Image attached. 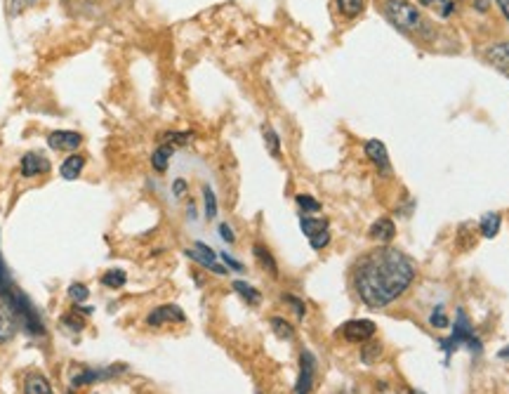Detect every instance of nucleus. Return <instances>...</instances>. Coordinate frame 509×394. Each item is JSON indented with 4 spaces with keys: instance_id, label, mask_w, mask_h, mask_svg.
<instances>
[{
    "instance_id": "nucleus-1",
    "label": "nucleus",
    "mask_w": 509,
    "mask_h": 394,
    "mask_svg": "<svg viewBox=\"0 0 509 394\" xmlns=\"http://www.w3.org/2000/svg\"><path fill=\"white\" fill-rule=\"evenodd\" d=\"M418 276V264L404 250L379 246L365 253L354 267V291L372 310L396 303Z\"/></svg>"
},
{
    "instance_id": "nucleus-2",
    "label": "nucleus",
    "mask_w": 509,
    "mask_h": 394,
    "mask_svg": "<svg viewBox=\"0 0 509 394\" xmlns=\"http://www.w3.org/2000/svg\"><path fill=\"white\" fill-rule=\"evenodd\" d=\"M0 305H5L7 310L12 312V317L17 319L19 328H24L28 335H33V338H40V335H45V324H42L38 310H35L33 303L28 300V296L21 288H14L12 296L7 298L5 303H0Z\"/></svg>"
},
{
    "instance_id": "nucleus-3",
    "label": "nucleus",
    "mask_w": 509,
    "mask_h": 394,
    "mask_svg": "<svg viewBox=\"0 0 509 394\" xmlns=\"http://www.w3.org/2000/svg\"><path fill=\"white\" fill-rule=\"evenodd\" d=\"M460 347H467L471 354H481L484 352V342L476 338L474 333V326H471L469 317L464 314V310H457V317H455V326H453V333H450V338L441 340V349L443 354H446V364L450 359V354L457 352Z\"/></svg>"
},
{
    "instance_id": "nucleus-4",
    "label": "nucleus",
    "mask_w": 509,
    "mask_h": 394,
    "mask_svg": "<svg viewBox=\"0 0 509 394\" xmlns=\"http://www.w3.org/2000/svg\"><path fill=\"white\" fill-rule=\"evenodd\" d=\"M384 17L406 33H415L425 26V21H422V12L413 3H408V0H387L384 3Z\"/></svg>"
},
{
    "instance_id": "nucleus-5",
    "label": "nucleus",
    "mask_w": 509,
    "mask_h": 394,
    "mask_svg": "<svg viewBox=\"0 0 509 394\" xmlns=\"http://www.w3.org/2000/svg\"><path fill=\"white\" fill-rule=\"evenodd\" d=\"M316 368L319 361L309 349L299 352V371H297V381H295V394H311L314 385H316Z\"/></svg>"
},
{
    "instance_id": "nucleus-6",
    "label": "nucleus",
    "mask_w": 509,
    "mask_h": 394,
    "mask_svg": "<svg viewBox=\"0 0 509 394\" xmlns=\"http://www.w3.org/2000/svg\"><path fill=\"white\" fill-rule=\"evenodd\" d=\"M184 255L189 257V260L198 262L203 269H210L212 274H217V276H227L229 274V269L224 267V264L217 262L219 253H215V250L210 246H205L203 241H196V243H193V248H186Z\"/></svg>"
},
{
    "instance_id": "nucleus-7",
    "label": "nucleus",
    "mask_w": 509,
    "mask_h": 394,
    "mask_svg": "<svg viewBox=\"0 0 509 394\" xmlns=\"http://www.w3.org/2000/svg\"><path fill=\"white\" fill-rule=\"evenodd\" d=\"M377 326L372 324L370 319H351L347 324L340 326V333L342 338L347 342H356V345H363V342H368L372 335H375Z\"/></svg>"
},
{
    "instance_id": "nucleus-8",
    "label": "nucleus",
    "mask_w": 509,
    "mask_h": 394,
    "mask_svg": "<svg viewBox=\"0 0 509 394\" xmlns=\"http://www.w3.org/2000/svg\"><path fill=\"white\" fill-rule=\"evenodd\" d=\"M184 321H186V314L182 312V307L177 305H161L149 312L147 317V324L154 328L166 326V324H184Z\"/></svg>"
},
{
    "instance_id": "nucleus-9",
    "label": "nucleus",
    "mask_w": 509,
    "mask_h": 394,
    "mask_svg": "<svg viewBox=\"0 0 509 394\" xmlns=\"http://www.w3.org/2000/svg\"><path fill=\"white\" fill-rule=\"evenodd\" d=\"M83 145V135L81 133H71V130H55L47 135V147L52 152H67L74 154L78 147Z\"/></svg>"
},
{
    "instance_id": "nucleus-10",
    "label": "nucleus",
    "mask_w": 509,
    "mask_h": 394,
    "mask_svg": "<svg viewBox=\"0 0 509 394\" xmlns=\"http://www.w3.org/2000/svg\"><path fill=\"white\" fill-rule=\"evenodd\" d=\"M486 62L491 67H496L500 74L509 78V40L498 43V45H491L486 50Z\"/></svg>"
},
{
    "instance_id": "nucleus-11",
    "label": "nucleus",
    "mask_w": 509,
    "mask_h": 394,
    "mask_svg": "<svg viewBox=\"0 0 509 394\" xmlns=\"http://www.w3.org/2000/svg\"><path fill=\"white\" fill-rule=\"evenodd\" d=\"M368 236L372 241H377L379 246H389L391 239L396 236V227L389 218H377L368 229Z\"/></svg>"
},
{
    "instance_id": "nucleus-12",
    "label": "nucleus",
    "mask_w": 509,
    "mask_h": 394,
    "mask_svg": "<svg viewBox=\"0 0 509 394\" xmlns=\"http://www.w3.org/2000/svg\"><path fill=\"white\" fill-rule=\"evenodd\" d=\"M52 166H50V161L45 156L40 154H26L24 159H21V175L24 177H38V175H47Z\"/></svg>"
},
{
    "instance_id": "nucleus-13",
    "label": "nucleus",
    "mask_w": 509,
    "mask_h": 394,
    "mask_svg": "<svg viewBox=\"0 0 509 394\" xmlns=\"http://www.w3.org/2000/svg\"><path fill=\"white\" fill-rule=\"evenodd\" d=\"M125 371V366H111V368H95V371H85V373L74 378V388H81V385H92L99 381H109L113 376H120Z\"/></svg>"
},
{
    "instance_id": "nucleus-14",
    "label": "nucleus",
    "mask_w": 509,
    "mask_h": 394,
    "mask_svg": "<svg viewBox=\"0 0 509 394\" xmlns=\"http://www.w3.org/2000/svg\"><path fill=\"white\" fill-rule=\"evenodd\" d=\"M365 156L375 163V166L382 170V173H389V154H387V147L379 140H368L365 142Z\"/></svg>"
},
{
    "instance_id": "nucleus-15",
    "label": "nucleus",
    "mask_w": 509,
    "mask_h": 394,
    "mask_svg": "<svg viewBox=\"0 0 509 394\" xmlns=\"http://www.w3.org/2000/svg\"><path fill=\"white\" fill-rule=\"evenodd\" d=\"M83 168H85V156H81V154H69L67 159H64L62 166H59V175H62V180L74 182V180H78V177H81Z\"/></svg>"
},
{
    "instance_id": "nucleus-16",
    "label": "nucleus",
    "mask_w": 509,
    "mask_h": 394,
    "mask_svg": "<svg viewBox=\"0 0 509 394\" xmlns=\"http://www.w3.org/2000/svg\"><path fill=\"white\" fill-rule=\"evenodd\" d=\"M19 331L17 319L12 317V312L7 310L5 305H0V345H7V342L14 340V335Z\"/></svg>"
},
{
    "instance_id": "nucleus-17",
    "label": "nucleus",
    "mask_w": 509,
    "mask_h": 394,
    "mask_svg": "<svg viewBox=\"0 0 509 394\" xmlns=\"http://www.w3.org/2000/svg\"><path fill=\"white\" fill-rule=\"evenodd\" d=\"M24 394H55V390L40 371H31L24 378Z\"/></svg>"
},
{
    "instance_id": "nucleus-18",
    "label": "nucleus",
    "mask_w": 509,
    "mask_h": 394,
    "mask_svg": "<svg viewBox=\"0 0 509 394\" xmlns=\"http://www.w3.org/2000/svg\"><path fill=\"white\" fill-rule=\"evenodd\" d=\"M253 255H255V260L260 262L271 276H274V278L278 276V264H276V260H274V255L269 253L267 246H262V243H255V246H253Z\"/></svg>"
},
{
    "instance_id": "nucleus-19",
    "label": "nucleus",
    "mask_w": 509,
    "mask_h": 394,
    "mask_svg": "<svg viewBox=\"0 0 509 394\" xmlns=\"http://www.w3.org/2000/svg\"><path fill=\"white\" fill-rule=\"evenodd\" d=\"M299 229L304 232L307 239H311V236L326 232V229H328V220H326V218H309V215L302 213V218H299Z\"/></svg>"
},
{
    "instance_id": "nucleus-20",
    "label": "nucleus",
    "mask_w": 509,
    "mask_h": 394,
    "mask_svg": "<svg viewBox=\"0 0 509 394\" xmlns=\"http://www.w3.org/2000/svg\"><path fill=\"white\" fill-rule=\"evenodd\" d=\"M420 3L425 7H429V10L436 14V17L448 19L450 14L457 10V3H460V0H420Z\"/></svg>"
},
{
    "instance_id": "nucleus-21",
    "label": "nucleus",
    "mask_w": 509,
    "mask_h": 394,
    "mask_svg": "<svg viewBox=\"0 0 509 394\" xmlns=\"http://www.w3.org/2000/svg\"><path fill=\"white\" fill-rule=\"evenodd\" d=\"M500 225H503V218H500L498 213H488V215H484L481 222H479V229H481L484 239H496L500 232Z\"/></svg>"
},
{
    "instance_id": "nucleus-22",
    "label": "nucleus",
    "mask_w": 509,
    "mask_h": 394,
    "mask_svg": "<svg viewBox=\"0 0 509 394\" xmlns=\"http://www.w3.org/2000/svg\"><path fill=\"white\" fill-rule=\"evenodd\" d=\"M172 152H175V149H172L170 145H161V147L151 154V168L156 170V173H166L168 166H170Z\"/></svg>"
},
{
    "instance_id": "nucleus-23",
    "label": "nucleus",
    "mask_w": 509,
    "mask_h": 394,
    "mask_svg": "<svg viewBox=\"0 0 509 394\" xmlns=\"http://www.w3.org/2000/svg\"><path fill=\"white\" fill-rule=\"evenodd\" d=\"M231 288L236 291V293H239V296L243 298V300H246V303L248 305H260L262 303V293L260 291H257L255 288V286H250L248 281H234L231 283Z\"/></svg>"
},
{
    "instance_id": "nucleus-24",
    "label": "nucleus",
    "mask_w": 509,
    "mask_h": 394,
    "mask_svg": "<svg viewBox=\"0 0 509 394\" xmlns=\"http://www.w3.org/2000/svg\"><path fill=\"white\" fill-rule=\"evenodd\" d=\"M14 281H12V276H10V269H7V264L3 260V253H0V303H5L7 298L14 293Z\"/></svg>"
},
{
    "instance_id": "nucleus-25",
    "label": "nucleus",
    "mask_w": 509,
    "mask_h": 394,
    "mask_svg": "<svg viewBox=\"0 0 509 394\" xmlns=\"http://www.w3.org/2000/svg\"><path fill=\"white\" fill-rule=\"evenodd\" d=\"M269 324L281 340H292V335H295V328H292V324H288L283 317H271Z\"/></svg>"
},
{
    "instance_id": "nucleus-26",
    "label": "nucleus",
    "mask_w": 509,
    "mask_h": 394,
    "mask_svg": "<svg viewBox=\"0 0 509 394\" xmlns=\"http://www.w3.org/2000/svg\"><path fill=\"white\" fill-rule=\"evenodd\" d=\"M203 206H205V220L217 218V196H215L210 184H205L203 187Z\"/></svg>"
},
{
    "instance_id": "nucleus-27",
    "label": "nucleus",
    "mask_w": 509,
    "mask_h": 394,
    "mask_svg": "<svg viewBox=\"0 0 509 394\" xmlns=\"http://www.w3.org/2000/svg\"><path fill=\"white\" fill-rule=\"evenodd\" d=\"M125 281H127V276H125L123 269H109V271H106V274L102 276V283L109 286V288H123Z\"/></svg>"
},
{
    "instance_id": "nucleus-28",
    "label": "nucleus",
    "mask_w": 509,
    "mask_h": 394,
    "mask_svg": "<svg viewBox=\"0 0 509 394\" xmlns=\"http://www.w3.org/2000/svg\"><path fill=\"white\" fill-rule=\"evenodd\" d=\"M262 133H264V140H267L269 154L274 156V159H278V156H281V140H278V135L274 133V128L264 125V128H262Z\"/></svg>"
},
{
    "instance_id": "nucleus-29",
    "label": "nucleus",
    "mask_w": 509,
    "mask_h": 394,
    "mask_svg": "<svg viewBox=\"0 0 509 394\" xmlns=\"http://www.w3.org/2000/svg\"><path fill=\"white\" fill-rule=\"evenodd\" d=\"M338 7L344 17H358L363 12V0H338Z\"/></svg>"
},
{
    "instance_id": "nucleus-30",
    "label": "nucleus",
    "mask_w": 509,
    "mask_h": 394,
    "mask_svg": "<svg viewBox=\"0 0 509 394\" xmlns=\"http://www.w3.org/2000/svg\"><path fill=\"white\" fill-rule=\"evenodd\" d=\"M295 203L302 208V213L304 215H309V213H319L321 210V203L314 196H309V194H297L295 196Z\"/></svg>"
},
{
    "instance_id": "nucleus-31",
    "label": "nucleus",
    "mask_w": 509,
    "mask_h": 394,
    "mask_svg": "<svg viewBox=\"0 0 509 394\" xmlns=\"http://www.w3.org/2000/svg\"><path fill=\"white\" fill-rule=\"evenodd\" d=\"M69 298L74 300V303H85V300L90 298V288L85 283H71L69 286Z\"/></svg>"
},
{
    "instance_id": "nucleus-32",
    "label": "nucleus",
    "mask_w": 509,
    "mask_h": 394,
    "mask_svg": "<svg viewBox=\"0 0 509 394\" xmlns=\"http://www.w3.org/2000/svg\"><path fill=\"white\" fill-rule=\"evenodd\" d=\"M283 303L292 307V312L297 314V319H304V314H307V305L302 303V300L295 298V296H290V293H283Z\"/></svg>"
},
{
    "instance_id": "nucleus-33",
    "label": "nucleus",
    "mask_w": 509,
    "mask_h": 394,
    "mask_svg": "<svg viewBox=\"0 0 509 394\" xmlns=\"http://www.w3.org/2000/svg\"><path fill=\"white\" fill-rule=\"evenodd\" d=\"M429 324L432 328H448V317L443 312V307H436V310L429 314Z\"/></svg>"
},
{
    "instance_id": "nucleus-34",
    "label": "nucleus",
    "mask_w": 509,
    "mask_h": 394,
    "mask_svg": "<svg viewBox=\"0 0 509 394\" xmlns=\"http://www.w3.org/2000/svg\"><path fill=\"white\" fill-rule=\"evenodd\" d=\"M193 137L191 133H168L166 137H163V145H186Z\"/></svg>"
},
{
    "instance_id": "nucleus-35",
    "label": "nucleus",
    "mask_w": 509,
    "mask_h": 394,
    "mask_svg": "<svg viewBox=\"0 0 509 394\" xmlns=\"http://www.w3.org/2000/svg\"><path fill=\"white\" fill-rule=\"evenodd\" d=\"M328 243H331V229H326V232H321V234L311 236V239H309V246L314 250H324Z\"/></svg>"
},
{
    "instance_id": "nucleus-36",
    "label": "nucleus",
    "mask_w": 509,
    "mask_h": 394,
    "mask_svg": "<svg viewBox=\"0 0 509 394\" xmlns=\"http://www.w3.org/2000/svg\"><path fill=\"white\" fill-rule=\"evenodd\" d=\"M379 354H382V347H379V345H365V347L361 349L363 364H372V359H375V356H379Z\"/></svg>"
},
{
    "instance_id": "nucleus-37",
    "label": "nucleus",
    "mask_w": 509,
    "mask_h": 394,
    "mask_svg": "<svg viewBox=\"0 0 509 394\" xmlns=\"http://www.w3.org/2000/svg\"><path fill=\"white\" fill-rule=\"evenodd\" d=\"M33 3H35V0H10V12L19 14V12H24L26 7H31Z\"/></svg>"
},
{
    "instance_id": "nucleus-38",
    "label": "nucleus",
    "mask_w": 509,
    "mask_h": 394,
    "mask_svg": "<svg viewBox=\"0 0 509 394\" xmlns=\"http://www.w3.org/2000/svg\"><path fill=\"white\" fill-rule=\"evenodd\" d=\"M186 189H189V184H186V180H182V177H177V180L172 182V194L177 198H182L186 194Z\"/></svg>"
},
{
    "instance_id": "nucleus-39",
    "label": "nucleus",
    "mask_w": 509,
    "mask_h": 394,
    "mask_svg": "<svg viewBox=\"0 0 509 394\" xmlns=\"http://www.w3.org/2000/svg\"><path fill=\"white\" fill-rule=\"evenodd\" d=\"M219 257H222V262H224V264H227V267H229V269H236V271H243V264H241L239 260H234V257H231V255H229V253H219Z\"/></svg>"
},
{
    "instance_id": "nucleus-40",
    "label": "nucleus",
    "mask_w": 509,
    "mask_h": 394,
    "mask_svg": "<svg viewBox=\"0 0 509 394\" xmlns=\"http://www.w3.org/2000/svg\"><path fill=\"white\" fill-rule=\"evenodd\" d=\"M219 236H222V239H224L227 243H234V241H236V236H234V229L229 227L227 222H222V225H219Z\"/></svg>"
},
{
    "instance_id": "nucleus-41",
    "label": "nucleus",
    "mask_w": 509,
    "mask_h": 394,
    "mask_svg": "<svg viewBox=\"0 0 509 394\" xmlns=\"http://www.w3.org/2000/svg\"><path fill=\"white\" fill-rule=\"evenodd\" d=\"M496 3L500 5V10H503V14L509 19V0H496Z\"/></svg>"
},
{
    "instance_id": "nucleus-42",
    "label": "nucleus",
    "mask_w": 509,
    "mask_h": 394,
    "mask_svg": "<svg viewBox=\"0 0 509 394\" xmlns=\"http://www.w3.org/2000/svg\"><path fill=\"white\" fill-rule=\"evenodd\" d=\"M498 356H500V359H507V361H509V347H505Z\"/></svg>"
},
{
    "instance_id": "nucleus-43",
    "label": "nucleus",
    "mask_w": 509,
    "mask_h": 394,
    "mask_svg": "<svg viewBox=\"0 0 509 394\" xmlns=\"http://www.w3.org/2000/svg\"><path fill=\"white\" fill-rule=\"evenodd\" d=\"M413 394H422V392H413Z\"/></svg>"
},
{
    "instance_id": "nucleus-44",
    "label": "nucleus",
    "mask_w": 509,
    "mask_h": 394,
    "mask_svg": "<svg viewBox=\"0 0 509 394\" xmlns=\"http://www.w3.org/2000/svg\"><path fill=\"white\" fill-rule=\"evenodd\" d=\"M69 394H71V392H69Z\"/></svg>"
}]
</instances>
